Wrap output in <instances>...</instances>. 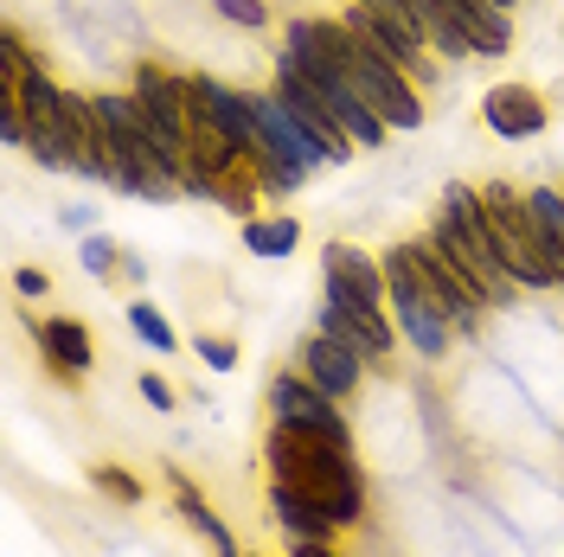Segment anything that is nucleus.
<instances>
[{
    "mask_svg": "<svg viewBox=\"0 0 564 557\" xmlns=\"http://www.w3.org/2000/svg\"><path fill=\"white\" fill-rule=\"evenodd\" d=\"M263 461H270V481H289L308 500L327 506V520L340 532H359L372 513V488H366V461L352 455V443H327V436H302V429H282L270 423L263 436Z\"/></svg>",
    "mask_w": 564,
    "mask_h": 557,
    "instance_id": "nucleus-1",
    "label": "nucleus"
},
{
    "mask_svg": "<svg viewBox=\"0 0 564 557\" xmlns=\"http://www.w3.org/2000/svg\"><path fill=\"white\" fill-rule=\"evenodd\" d=\"M315 33H321V45L334 52V65L352 77V90L372 103V116L386 122L391 135H417L423 122H430V103H423V84L411 77V70H398L372 45V39H359L347 26V20H327V13H315Z\"/></svg>",
    "mask_w": 564,
    "mask_h": 557,
    "instance_id": "nucleus-2",
    "label": "nucleus"
},
{
    "mask_svg": "<svg viewBox=\"0 0 564 557\" xmlns=\"http://www.w3.org/2000/svg\"><path fill=\"white\" fill-rule=\"evenodd\" d=\"M430 238L449 250L462 270L481 282V288H488L494 308H500V302L513 308L520 282H513L507 256H500V238H494V218H488V199H481V186H468V179H449V186H443V199H436V225H430Z\"/></svg>",
    "mask_w": 564,
    "mask_h": 557,
    "instance_id": "nucleus-3",
    "label": "nucleus"
},
{
    "mask_svg": "<svg viewBox=\"0 0 564 557\" xmlns=\"http://www.w3.org/2000/svg\"><path fill=\"white\" fill-rule=\"evenodd\" d=\"M282 52H289V58L302 65V77H308V84L321 90V103L334 109V122H340V129L352 135V148H359V154L386 148V141H391V129L379 122V116H372V103H366V97L352 90V77H347L340 65H334V52L321 45V33H315V13H295V20L282 26Z\"/></svg>",
    "mask_w": 564,
    "mask_h": 557,
    "instance_id": "nucleus-4",
    "label": "nucleus"
},
{
    "mask_svg": "<svg viewBox=\"0 0 564 557\" xmlns=\"http://www.w3.org/2000/svg\"><path fill=\"white\" fill-rule=\"evenodd\" d=\"M386 256V282H391V327H398V340H404V352H417L423 365H449L456 359V320L443 314V302H436V288L423 282L417 256H411V244H391L379 250Z\"/></svg>",
    "mask_w": 564,
    "mask_h": 557,
    "instance_id": "nucleus-5",
    "label": "nucleus"
},
{
    "mask_svg": "<svg viewBox=\"0 0 564 557\" xmlns=\"http://www.w3.org/2000/svg\"><path fill=\"white\" fill-rule=\"evenodd\" d=\"M481 199H488V218H494V238H500V256L520 288L532 295H552L558 288V263H552V244L532 231L527 218V193L507 186V179H481Z\"/></svg>",
    "mask_w": 564,
    "mask_h": 557,
    "instance_id": "nucleus-6",
    "label": "nucleus"
},
{
    "mask_svg": "<svg viewBox=\"0 0 564 557\" xmlns=\"http://www.w3.org/2000/svg\"><path fill=\"white\" fill-rule=\"evenodd\" d=\"M263 411H270V423H282V429L327 436V443H352V411L334 404V397H327L308 372H295V365L263 384Z\"/></svg>",
    "mask_w": 564,
    "mask_h": 557,
    "instance_id": "nucleus-7",
    "label": "nucleus"
},
{
    "mask_svg": "<svg viewBox=\"0 0 564 557\" xmlns=\"http://www.w3.org/2000/svg\"><path fill=\"white\" fill-rule=\"evenodd\" d=\"M404 244H411V256H417L423 282L436 288V302H443V314L456 320V334H475V327L488 320L494 295H488V288H481L475 276H468V270H462V263H456V256H449L443 244H436L430 231H423V238H404Z\"/></svg>",
    "mask_w": 564,
    "mask_h": 557,
    "instance_id": "nucleus-8",
    "label": "nucleus"
},
{
    "mask_svg": "<svg viewBox=\"0 0 564 557\" xmlns=\"http://www.w3.org/2000/svg\"><path fill=\"white\" fill-rule=\"evenodd\" d=\"M321 295L334 302H352V308H372V314H391V282H386V256L347 244H321Z\"/></svg>",
    "mask_w": 564,
    "mask_h": 557,
    "instance_id": "nucleus-9",
    "label": "nucleus"
},
{
    "mask_svg": "<svg viewBox=\"0 0 564 557\" xmlns=\"http://www.w3.org/2000/svg\"><path fill=\"white\" fill-rule=\"evenodd\" d=\"M475 109H481V129H488L494 141H539L552 129V97H545L539 84H527V77L488 84Z\"/></svg>",
    "mask_w": 564,
    "mask_h": 557,
    "instance_id": "nucleus-10",
    "label": "nucleus"
},
{
    "mask_svg": "<svg viewBox=\"0 0 564 557\" xmlns=\"http://www.w3.org/2000/svg\"><path fill=\"white\" fill-rule=\"evenodd\" d=\"M129 90H135V103L148 109V122L193 154V77L167 70L161 58H141L135 77H129Z\"/></svg>",
    "mask_w": 564,
    "mask_h": 557,
    "instance_id": "nucleus-11",
    "label": "nucleus"
},
{
    "mask_svg": "<svg viewBox=\"0 0 564 557\" xmlns=\"http://www.w3.org/2000/svg\"><path fill=\"white\" fill-rule=\"evenodd\" d=\"M270 90H276L282 103H289V116H295V122H302V129L321 141L327 167H347V161H352V135L334 122V109L321 103V90L302 77V65H295L289 52H276V84H270Z\"/></svg>",
    "mask_w": 564,
    "mask_h": 557,
    "instance_id": "nucleus-12",
    "label": "nucleus"
},
{
    "mask_svg": "<svg viewBox=\"0 0 564 557\" xmlns=\"http://www.w3.org/2000/svg\"><path fill=\"white\" fill-rule=\"evenodd\" d=\"M315 327H321V334H334L340 347H352L366 365H372V372H379V365H391V352L404 347V340H398V327H391V314L352 308V302H334V295H321Z\"/></svg>",
    "mask_w": 564,
    "mask_h": 557,
    "instance_id": "nucleus-13",
    "label": "nucleus"
},
{
    "mask_svg": "<svg viewBox=\"0 0 564 557\" xmlns=\"http://www.w3.org/2000/svg\"><path fill=\"white\" fill-rule=\"evenodd\" d=\"M295 372H308L334 404H359V391H366V379H372V365H366L352 347H340L334 334H321V327L302 334V347H295Z\"/></svg>",
    "mask_w": 564,
    "mask_h": 557,
    "instance_id": "nucleus-14",
    "label": "nucleus"
},
{
    "mask_svg": "<svg viewBox=\"0 0 564 557\" xmlns=\"http://www.w3.org/2000/svg\"><path fill=\"white\" fill-rule=\"evenodd\" d=\"M26 327H33V347H39L45 372H52L58 384H84L90 379V365H97V340H90V327H84L77 314H33Z\"/></svg>",
    "mask_w": 564,
    "mask_h": 557,
    "instance_id": "nucleus-15",
    "label": "nucleus"
},
{
    "mask_svg": "<svg viewBox=\"0 0 564 557\" xmlns=\"http://www.w3.org/2000/svg\"><path fill=\"white\" fill-rule=\"evenodd\" d=\"M250 109H257V129H263V148L276 154L282 167L295 179H308L315 167H327V154H321V141L289 116V103H282L276 90H250Z\"/></svg>",
    "mask_w": 564,
    "mask_h": 557,
    "instance_id": "nucleus-16",
    "label": "nucleus"
},
{
    "mask_svg": "<svg viewBox=\"0 0 564 557\" xmlns=\"http://www.w3.org/2000/svg\"><path fill=\"white\" fill-rule=\"evenodd\" d=\"M436 7L468 33L475 58H507L513 52V13L507 7H494V0H436Z\"/></svg>",
    "mask_w": 564,
    "mask_h": 557,
    "instance_id": "nucleus-17",
    "label": "nucleus"
},
{
    "mask_svg": "<svg viewBox=\"0 0 564 557\" xmlns=\"http://www.w3.org/2000/svg\"><path fill=\"white\" fill-rule=\"evenodd\" d=\"M270 520L282 525V538H315V545L340 538V525L327 520V506L308 500L302 488H289V481H270Z\"/></svg>",
    "mask_w": 564,
    "mask_h": 557,
    "instance_id": "nucleus-18",
    "label": "nucleus"
},
{
    "mask_svg": "<svg viewBox=\"0 0 564 557\" xmlns=\"http://www.w3.org/2000/svg\"><path fill=\"white\" fill-rule=\"evenodd\" d=\"M174 513H180L186 525H193L199 538H206V545H212V557H245V545H238V532H231V525L218 520V506H212L206 493H199L193 481H186V474H174Z\"/></svg>",
    "mask_w": 564,
    "mask_h": 557,
    "instance_id": "nucleus-19",
    "label": "nucleus"
},
{
    "mask_svg": "<svg viewBox=\"0 0 564 557\" xmlns=\"http://www.w3.org/2000/svg\"><path fill=\"white\" fill-rule=\"evenodd\" d=\"M245 256H257V263H289L295 250H302V218L295 211H257V218H245Z\"/></svg>",
    "mask_w": 564,
    "mask_h": 557,
    "instance_id": "nucleus-20",
    "label": "nucleus"
},
{
    "mask_svg": "<svg viewBox=\"0 0 564 557\" xmlns=\"http://www.w3.org/2000/svg\"><path fill=\"white\" fill-rule=\"evenodd\" d=\"M122 320H129V334H135L141 347H154V352H180V334H174V320L154 308L148 295H129L122 302Z\"/></svg>",
    "mask_w": 564,
    "mask_h": 557,
    "instance_id": "nucleus-21",
    "label": "nucleus"
},
{
    "mask_svg": "<svg viewBox=\"0 0 564 557\" xmlns=\"http://www.w3.org/2000/svg\"><path fill=\"white\" fill-rule=\"evenodd\" d=\"M527 218L545 244H564V186H527Z\"/></svg>",
    "mask_w": 564,
    "mask_h": 557,
    "instance_id": "nucleus-22",
    "label": "nucleus"
},
{
    "mask_svg": "<svg viewBox=\"0 0 564 557\" xmlns=\"http://www.w3.org/2000/svg\"><path fill=\"white\" fill-rule=\"evenodd\" d=\"M122 256H129V250L116 244V238H109V231H84V244H77V263H84V276H122Z\"/></svg>",
    "mask_w": 564,
    "mask_h": 557,
    "instance_id": "nucleus-23",
    "label": "nucleus"
},
{
    "mask_svg": "<svg viewBox=\"0 0 564 557\" xmlns=\"http://www.w3.org/2000/svg\"><path fill=\"white\" fill-rule=\"evenodd\" d=\"M90 481H97V493H109L116 506H141V500H148V488H141L129 468H116V461H97V468H90Z\"/></svg>",
    "mask_w": 564,
    "mask_h": 557,
    "instance_id": "nucleus-24",
    "label": "nucleus"
},
{
    "mask_svg": "<svg viewBox=\"0 0 564 557\" xmlns=\"http://www.w3.org/2000/svg\"><path fill=\"white\" fill-rule=\"evenodd\" d=\"M206 7L225 26H238V33H263L270 26V0H206Z\"/></svg>",
    "mask_w": 564,
    "mask_h": 557,
    "instance_id": "nucleus-25",
    "label": "nucleus"
},
{
    "mask_svg": "<svg viewBox=\"0 0 564 557\" xmlns=\"http://www.w3.org/2000/svg\"><path fill=\"white\" fill-rule=\"evenodd\" d=\"M193 352H199L206 372H238V359H245L231 334H193Z\"/></svg>",
    "mask_w": 564,
    "mask_h": 557,
    "instance_id": "nucleus-26",
    "label": "nucleus"
},
{
    "mask_svg": "<svg viewBox=\"0 0 564 557\" xmlns=\"http://www.w3.org/2000/svg\"><path fill=\"white\" fill-rule=\"evenodd\" d=\"M347 7L372 13V20H391V26H411V33H423V26H417V7H411V0H347Z\"/></svg>",
    "mask_w": 564,
    "mask_h": 557,
    "instance_id": "nucleus-27",
    "label": "nucleus"
},
{
    "mask_svg": "<svg viewBox=\"0 0 564 557\" xmlns=\"http://www.w3.org/2000/svg\"><path fill=\"white\" fill-rule=\"evenodd\" d=\"M135 391H141V404H148V411H161V417H167V411H180V391L161 379V372H141Z\"/></svg>",
    "mask_w": 564,
    "mask_h": 557,
    "instance_id": "nucleus-28",
    "label": "nucleus"
},
{
    "mask_svg": "<svg viewBox=\"0 0 564 557\" xmlns=\"http://www.w3.org/2000/svg\"><path fill=\"white\" fill-rule=\"evenodd\" d=\"M13 295H20V302H45V295H52V270L20 263V270H13Z\"/></svg>",
    "mask_w": 564,
    "mask_h": 557,
    "instance_id": "nucleus-29",
    "label": "nucleus"
},
{
    "mask_svg": "<svg viewBox=\"0 0 564 557\" xmlns=\"http://www.w3.org/2000/svg\"><path fill=\"white\" fill-rule=\"evenodd\" d=\"M282 557H347V551H340V545H315V538H289Z\"/></svg>",
    "mask_w": 564,
    "mask_h": 557,
    "instance_id": "nucleus-30",
    "label": "nucleus"
},
{
    "mask_svg": "<svg viewBox=\"0 0 564 557\" xmlns=\"http://www.w3.org/2000/svg\"><path fill=\"white\" fill-rule=\"evenodd\" d=\"M58 218H65L70 231H97V211H90V206H65Z\"/></svg>",
    "mask_w": 564,
    "mask_h": 557,
    "instance_id": "nucleus-31",
    "label": "nucleus"
},
{
    "mask_svg": "<svg viewBox=\"0 0 564 557\" xmlns=\"http://www.w3.org/2000/svg\"><path fill=\"white\" fill-rule=\"evenodd\" d=\"M494 7H507V13H520V0H494Z\"/></svg>",
    "mask_w": 564,
    "mask_h": 557,
    "instance_id": "nucleus-32",
    "label": "nucleus"
}]
</instances>
